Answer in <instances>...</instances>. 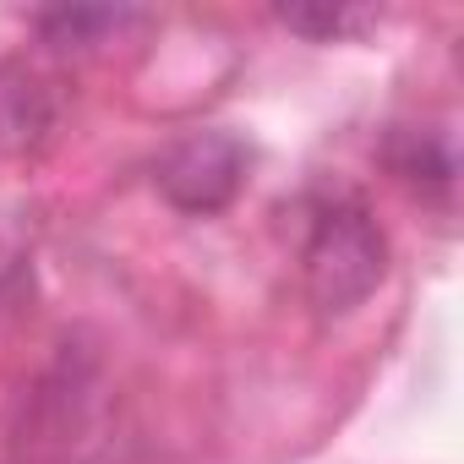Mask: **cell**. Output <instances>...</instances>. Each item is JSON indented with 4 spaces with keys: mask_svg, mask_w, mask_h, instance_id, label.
<instances>
[{
    "mask_svg": "<svg viewBox=\"0 0 464 464\" xmlns=\"http://www.w3.org/2000/svg\"><path fill=\"white\" fill-rule=\"evenodd\" d=\"M159 191L180 213H218L246 180V142L236 131H191L159 159Z\"/></svg>",
    "mask_w": 464,
    "mask_h": 464,
    "instance_id": "7a4b0ae2",
    "label": "cell"
},
{
    "mask_svg": "<svg viewBox=\"0 0 464 464\" xmlns=\"http://www.w3.org/2000/svg\"><path fill=\"white\" fill-rule=\"evenodd\" d=\"M388 268V241L372 218V208L355 191H328L306 213L301 236V279L323 312L361 306Z\"/></svg>",
    "mask_w": 464,
    "mask_h": 464,
    "instance_id": "6da1fadb",
    "label": "cell"
},
{
    "mask_svg": "<svg viewBox=\"0 0 464 464\" xmlns=\"http://www.w3.org/2000/svg\"><path fill=\"white\" fill-rule=\"evenodd\" d=\"M388 169L410 186H431V191H448L459 164H453V137L442 126H399L382 148Z\"/></svg>",
    "mask_w": 464,
    "mask_h": 464,
    "instance_id": "277c9868",
    "label": "cell"
},
{
    "mask_svg": "<svg viewBox=\"0 0 464 464\" xmlns=\"http://www.w3.org/2000/svg\"><path fill=\"white\" fill-rule=\"evenodd\" d=\"M274 17L290 34L312 39V44H339V39H355V34L377 28V12L372 6H279Z\"/></svg>",
    "mask_w": 464,
    "mask_h": 464,
    "instance_id": "8992f818",
    "label": "cell"
},
{
    "mask_svg": "<svg viewBox=\"0 0 464 464\" xmlns=\"http://www.w3.org/2000/svg\"><path fill=\"white\" fill-rule=\"evenodd\" d=\"M55 131V93L39 72L6 61L0 66V159H28Z\"/></svg>",
    "mask_w": 464,
    "mask_h": 464,
    "instance_id": "3957f363",
    "label": "cell"
},
{
    "mask_svg": "<svg viewBox=\"0 0 464 464\" xmlns=\"http://www.w3.org/2000/svg\"><path fill=\"white\" fill-rule=\"evenodd\" d=\"M131 23H142V17L126 12V6H61V12H39V17H34V28H39L50 44H61V50L104 44L110 34L131 28Z\"/></svg>",
    "mask_w": 464,
    "mask_h": 464,
    "instance_id": "5b68a950",
    "label": "cell"
}]
</instances>
